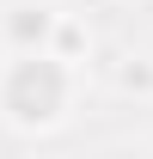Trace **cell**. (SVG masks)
<instances>
[{
  "mask_svg": "<svg viewBox=\"0 0 153 159\" xmlns=\"http://www.w3.org/2000/svg\"><path fill=\"white\" fill-rule=\"evenodd\" d=\"M80 98V67L43 49V55H6L0 61V122L19 135H49L67 122Z\"/></svg>",
  "mask_w": 153,
  "mask_h": 159,
  "instance_id": "cell-1",
  "label": "cell"
},
{
  "mask_svg": "<svg viewBox=\"0 0 153 159\" xmlns=\"http://www.w3.org/2000/svg\"><path fill=\"white\" fill-rule=\"evenodd\" d=\"M61 19H67V12H61L55 0H6V12H0L6 55H43V49H55Z\"/></svg>",
  "mask_w": 153,
  "mask_h": 159,
  "instance_id": "cell-2",
  "label": "cell"
},
{
  "mask_svg": "<svg viewBox=\"0 0 153 159\" xmlns=\"http://www.w3.org/2000/svg\"><path fill=\"white\" fill-rule=\"evenodd\" d=\"M55 55L67 61V67H86V55H92V31H86V19H61V31H55Z\"/></svg>",
  "mask_w": 153,
  "mask_h": 159,
  "instance_id": "cell-3",
  "label": "cell"
},
{
  "mask_svg": "<svg viewBox=\"0 0 153 159\" xmlns=\"http://www.w3.org/2000/svg\"><path fill=\"white\" fill-rule=\"evenodd\" d=\"M116 86L135 92V98H153V61H147V55H129L123 67H116Z\"/></svg>",
  "mask_w": 153,
  "mask_h": 159,
  "instance_id": "cell-4",
  "label": "cell"
},
{
  "mask_svg": "<svg viewBox=\"0 0 153 159\" xmlns=\"http://www.w3.org/2000/svg\"><path fill=\"white\" fill-rule=\"evenodd\" d=\"M110 159H153V147H147V141H135V147H116Z\"/></svg>",
  "mask_w": 153,
  "mask_h": 159,
  "instance_id": "cell-5",
  "label": "cell"
}]
</instances>
